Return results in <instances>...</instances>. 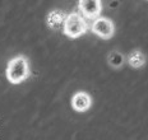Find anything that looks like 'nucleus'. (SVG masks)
<instances>
[{"label": "nucleus", "mask_w": 148, "mask_h": 140, "mask_svg": "<svg viewBox=\"0 0 148 140\" xmlns=\"http://www.w3.org/2000/svg\"><path fill=\"white\" fill-rule=\"evenodd\" d=\"M29 77V65L27 59L22 55L15 56L8 63L7 78L12 84H19Z\"/></svg>", "instance_id": "1"}, {"label": "nucleus", "mask_w": 148, "mask_h": 140, "mask_svg": "<svg viewBox=\"0 0 148 140\" xmlns=\"http://www.w3.org/2000/svg\"><path fill=\"white\" fill-rule=\"evenodd\" d=\"M64 35H66L70 38H78L81 37L83 33L87 32V23H86L84 18L81 14L73 13L68 14L65 18V22L63 26Z\"/></svg>", "instance_id": "2"}, {"label": "nucleus", "mask_w": 148, "mask_h": 140, "mask_svg": "<svg viewBox=\"0 0 148 140\" xmlns=\"http://www.w3.org/2000/svg\"><path fill=\"white\" fill-rule=\"evenodd\" d=\"M92 32L97 35L100 38L110 39L115 33V26H114L112 20L109 18L98 17L92 24Z\"/></svg>", "instance_id": "3"}, {"label": "nucleus", "mask_w": 148, "mask_h": 140, "mask_svg": "<svg viewBox=\"0 0 148 140\" xmlns=\"http://www.w3.org/2000/svg\"><path fill=\"white\" fill-rule=\"evenodd\" d=\"M78 7L83 17L88 18V19L98 18L101 14V10H102L101 0H79Z\"/></svg>", "instance_id": "4"}, {"label": "nucleus", "mask_w": 148, "mask_h": 140, "mask_svg": "<svg viewBox=\"0 0 148 140\" xmlns=\"http://www.w3.org/2000/svg\"><path fill=\"white\" fill-rule=\"evenodd\" d=\"M92 98L88 93L86 92H78L73 96L72 98V107L77 112H86L91 108Z\"/></svg>", "instance_id": "5"}, {"label": "nucleus", "mask_w": 148, "mask_h": 140, "mask_svg": "<svg viewBox=\"0 0 148 140\" xmlns=\"http://www.w3.org/2000/svg\"><path fill=\"white\" fill-rule=\"evenodd\" d=\"M65 18L66 17L64 16V13H61L60 10H54L47 16V24L50 28L58 29V28H60L61 26H64Z\"/></svg>", "instance_id": "6"}, {"label": "nucleus", "mask_w": 148, "mask_h": 140, "mask_svg": "<svg viewBox=\"0 0 148 140\" xmlns=\"http://www.w3.org/2000/svg\"><path fill=\"white\" fill-rule=\"evenodd\" d=\"M128 61L133 68H140L146 63V57L140 51H133L128 57Z\"/></svg>", "instance_id": "7"}, {"label": "nucleus", "mask_w": 148, "mask_h": 140, "mask_svg": "<svg viewBox=\"0 0 148 140\" xmlns=\"http://www.w3.org/2000/svg\"><path fill=\"white\" fill-rule=\"evenodd\" d=\"M123 61H124V59H123V56H121L120 52H111L110 54L109 63L111 64V66H114V68H119V66H121Z\"/></svg>", "instance_id": "8"}]
</instances>
